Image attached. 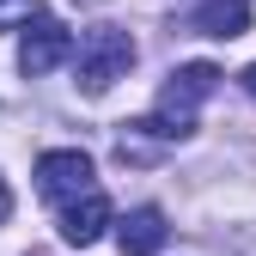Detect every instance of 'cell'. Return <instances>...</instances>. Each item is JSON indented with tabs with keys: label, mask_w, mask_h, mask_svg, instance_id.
Listing matches in <instances>:
<instances>
[{
	"label": "cell",
	"mask_w": 256,
	"mask_h": 256,
	"mask_svg": "<svg viewBox=\"0 0 256 256\" xmlns=\"http://www.w3.org/2000/svg\"><path fill=\"white\" fill-rule=\"evenodd\" d=\"M226 80L214 68V61H183V68L165 80V92H158V110L128 122V134H152V140H183L189 128H196V104L208 98V92Z\"/></svg>",
	"instance_id": "cell-1"
},
{
	"label": "cell",
	"mask_w": 256,
	"mask_h": 256,
	"mask_svg": "<svg viewBox=\"0 0 256 256\" xmlns=\"http://www.w3.org/2000/svg\"><path fill=\"white\" fill-rule=\"evenodd\" d=\"M128 68H134V37L116 30V24H92L74 43V74H80V86L92 92V98L110 92L116 80H128Z\"/></svg>",
	"instance_id": "cell-2"
},
{
	"label": "cell",
	"mask_w": 256,
	"mask_h": 256,
	"mask_svg": "<svg viewBox=\"0 0 256 256\" xmlns=\"http://www.w3.org/2000/svg\"><path fill=\"white\" fill-rule=\"evenodd\" d=\"M37 189H43V202H61L68 208L74 196H86V189H98L92 183V158L80 146H55L37 158Z\"/></svg>",
	"instance_id": "cell-3"
},
{
	"label": "cell",
	"mask_w": 256,
	"mask_h": 256,
	"mask_svg": "<svg viewBox=\"0 0 256 256\" xmlns=\"http://www.w3.org/2000/svg\"><path fill=\"white\" fill-rule=\"evenodd\" d=\"M61 61H74V37H68V24H55L49 12H37V24L24 30V43H18V68L30 74V80H43V74H55Z\"/></svg>",
	"instance_id": "cell-4"
},
{
	"label": "cell",
	"mask_w": 256,
	"mask_h": 256,
	"mask_svg": "<svg viewBox=\"0 0 256 256\" xmlns=\"http://www.w3.org/2000/svg\"><path fill=\"white\" fill-rule=\"evenodd\" d=\"M104 226H110V196H104V189H86V196H74L68 208H61V238H68L74 250L98 244Z\"/></svg>",
	"instance_id": "cell-5"
},
{
	"label": "cell",
	"mask_w": 256,
	"mask_h": 256,
	"mask_svg": "<svg viewBox=\"0 0 256 256\" xmlns=\"http://www.w3.org/2000/svg\"><path fill=\"white\" fill-rule=\"evenodd\" d=\"M189 30L196 37H244L250 30V0H202L196 12H189Z\"/></svg>",
	"instance_id": "cell-6"
},
{
	"label": "cell",
	"mask_w": 256,
	"mask_h": 256,
	"mask_svg": "<svg viewBox=\"0 0 256 256\" xmlns=\"http://www.w3.org/2000/svg\"><path fill=\"white\" fill-rule=\"evenodd\" d=\"M165 238H171V226H165V214H158V208H134V214L116 226L122 256H158V250H165Z\"/></svg>",
	"instance_id": "cell-7"
},
{
	"label": "cell",
	"mask_w": 256,
	"mask_h": 256,
	"mask_svg": "<svg viewBox=\"0 0 256 256\" xmlns=\"http://www.w3.org/2000/svg\"><path fill=\"white\" fill-rule=\"evenodd\" d=\"M6 214H12V189H6V177H0V226H6Z\"/></svg>",
	"instance_id": "cell-8"
},
{
	"label": "cell",
	"mask_w": 256,
	"mask_h": 256,
	"mask_svg": "<svg viewBox=\"0 0 256 256\" xmlns=\"http://www.w3.org/2000/svg\"><path fill=\"white\" fill-rule=\"evenodd\" d=\"M12 6H18V12H37L30 0H0V12H12Z\"/></svg>",
	"instance_id": "cell-9"
},
{
	"label": "cell",
	"mask_w": 256,
	"mask_h": 256,
	"mask_svg": "<svg viewBox=\"0 0 256 256\" xmlns=\"http://www.w3.org/2000/svg\"><path fill=\"white\" fill-rule=\"evenodd\" d=\"M244 92H250V98H256V61H250V68H244Z\"/></svg>",
	"instance_id": "cell-10"
}]
</instances>
